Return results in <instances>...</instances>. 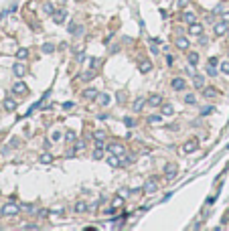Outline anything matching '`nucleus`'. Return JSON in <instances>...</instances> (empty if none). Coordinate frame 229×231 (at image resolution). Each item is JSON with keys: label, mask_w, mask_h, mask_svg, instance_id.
Listing matches in <instances>:
<instances>
[{"label": "nucleus", "mask_w": 229, "mask_h": 231, "mask_svg": "<svg viewBox=\"0 0 229 231\" xmlns=\"http://www.w3.org/2000/svg\"><path fill=\"white\" fill-rule=\"evenodd\" d=\"M160 102H162L160 95H152V97L148 99V104H150V105H160Z\"/></svg>", "instance_id": "aec40b11"}, {"label": "nucleus", "mask_w": 229, "mask_h": 231, "mask_svg": "<svg viewBox=\"0 0 229 231\" xmlns=\"http://www.w3.org/2000/svg\"><path fill=\"white\" fill-rule=\"evenodd\" d=\"M189 4V0H179V8H184Z\"/></svg>", "instance_id": "a19ab883"}, {"label": "nucleus", "mask_w": 229, "mask_h": 231, "mask_svg": "<svg viewBox=\"0 0 229 231\" xmlns=\"http://www.w3.org/2000/svg\"><path fill=\"white\" fill-rule=\"evenodd\" d=\"M148 124H152V126L162 124V116H148Z\"/></svg>", "instance_id": "f8f14e48"}, {"label": "nucleus", "mask_w": 229, "mask_h": 231, "mask_svg": "<svg viewBox=\"0 0 229 231\" xmlns=\"http://www.w3.org/2000/svg\"><path fill=\"white\" fill-rule=\"evenodd\" d=\"M12 71H14V75H16V77H24V73H26V67H24L23 63H14Z\"/></svg>", "instance_id": "423d86ee"}, {"label": "nucleus", "mask_w": 229, "mask_h": 231, "mask_svg": "<svg viewBox=\"0 0 229 231\" xmlns=\"http://www.w3.org/2000/svg\"><path fill=\"white\" fill-rule=\"evenodd\" d=\"M150 69H152V63H150V61H142V63H140V71H142V73H148Z\"/></svg>", "instance_id": "2eb2a0df"}, {"label": "nucleus", "mask_w": 229, "mask_h": 231, "mask_svg": "<svg viewBox=\"0 0 229 231\" xmlns=\"http://www.w3.org/2000/svg\"><path fill=\"white\" fill-rule=\"evenodd\" d=\"M156 189H158V181H156V178H150L148 183L144 185V191H146V193H154Z\"/></svg>", "instance_id": "6e6552de"}, {"label": "nucleus", "mask_w": 229, "mask_h": 231, "mask_svg": "<svg viewBox=\"0 0 229 231\" xmlns=\"http://www.w3.org/2000/svg\"><path fill=\"white\" fill-rule=\"evenodd\" d=\"M65 18H67V12L65 10H55L53 12V20H55V23H63Z\"/></svg>", "instance_id": "1a4fd4ad"}, {"label": "nucleus", "mask_w": 229, "mask_h": 231, "mask_svg": "<svg viewBox=\"0 0 229 231\" xmlns=\"http://www.w3.org/2000/svg\"><path fill=\"white\" fill-rule=\"evenodd\" d=\"M102 156H103V150L100 148V146H97V148H95V152H93V158H97V160H100Z\"/></svg>", "instance_id": "c756f323"}, {"label": "nucleus", "mask_w": 229, "mask_h": 231, "mask_svg": "<svg viewBox=\"0 0 229 231\" xmlns=\"http://www.w3.org/2000/svg\"><path fill=\"white\" fill-rule=\"evenodd\" d=\"M187 87V83H184V79H181V77H176V79H172V89H184Z\"/></svg>", "instance_id": "9d476101"}, {"label": "nucleus", "mask_w": 229, "mask_h": 231, "mask_svg": "<svg viewBox=\"0 0 229 231\" xmlns=\"http://www.w3.org/2000/svg\"><path fill=\"white\" fill-rule=\"evenodd\" d=\"M184 102H187V104H195V102H197L195 93H187V97H184Z\"/></svg>", "instance_id": "b1692460"}, {"label": "nucleus", "mask_w": 229, "mask_h": 231, "mask_svg": "<svg viewBox=\"0 0 229 231\" xmlns=\"http://www.w3.org/2000/svg\"><path fill=\"white\" fill-rule=\"evenodd\" d=\"M146 104V99H144V97H138L136 102H134V110H136V112H140V110H142V105Z\"/></svg>", "instance_id": "6ab92c4d"}, {"label": "nucleus", "mask_w": 229, "mask_h": 231, "mask_svg": "<svg viewBox=\"0 0 229 231\" xmlns=\"http://www.w3.org/2000/svg\"><path fill=\"white\" fill-rule=\"evenodd\" d=\"M221 73H225V75H229V61H225V63H221Z\"/></svg>", "instance_id": "cd10ccee"}, {"label": "nucleus", "mask_w": 229, "mask_h": 231, "mask_svg": "<svg viewBox=\"0 0 229 231\" xmlns=\"http://www.w3.org/2000/svg\"><path fill=\"white\" fill-rule=\"evenodd\" d=\"M53 51H55V47L51 45V43H45V45H43V53H53Z\"/></svg>", "instance_id": "393cba45"}, {"label": "nucleus", "mask_w": 229, "mask_h": 231, "mask_svg": "<svg viewBox=\"0 0 229 231\" xmlns=\"http://www.w3.org/2000/svg\"><path fill=\"white\" fill-rule=\"evenodd\" d=\"M189 35L201 37V35H203V26H201V24H197V23H193L191 26H189Z\"/></svg>", "instance_id": "7ed1b4c3"}, {"label": "nucleus", "mask_w": 229, "mask_h": 231, "mask_svg": "<svg viewBox=\"0 0 229 231\" xmlns=\"http://www.w3.org/2000/svg\"><path fill=\"white\" fill-rule=\"evenodd\" d=\"M179 173V166L174 164V162H168L166 166H164V174H166V178H174Z\"/></svg>", "instance_id": "f257e3e1"}, {"label": "nucleus", "mask_w": 229, "mask_h": 231, "mask_svg": "<svg viewBox=\"0 0 229 231\" xmlns=\"http://www.w3.org/2000/svg\"><path fill=\"white\" fill-rule=\"evenodd\" d=\"M176 47H179V49H189V41H187L184 37H179V39H176Z\"/></svg>", "instance_id": "ddd939ff"}, {"label": "nucleus", "mask_w": 229, "mask_h": 231, "mask_svg": "<svg viewBox=\"0 0 229 231\" xmlns=\"http://www.w3.org/2000/svg\"><path fill=\"white\" fill-rule=\"evenodd\" d=\"M209 65H213V67H215V65H217V59L211 57V59H209Z\"/></svg>", "instance_id": "37998d69"}, {"label": "nucleus", "mask_w": 229, "mask_h": 231, "mask_svg": "<svg viewBox=\"0 0 229 231\" xmlns=\"http://www.w3.org/2000/svg\"><path fill=\"white\" fill-rule=\"evenodd\" d=\"M97 102H100V105H108L110 104V95H108V93H100Z\"/></svg>", "instance_id": "dca6fc26"}, {"label": "nucleus", "mask_w": 229, "mask_h": 231, "mask_svg": "<svg viewBox=\"0 0 229 231\" xmlns=\"http://www.w3.org/2000/svg\"><path fill=\"white\" fill-rule=\"evenodd\" d=\"M189 63H191V65H197V63H199V55H197V53H189Z\"/></svg>", "instance_id": "4be33fe9"}, {"label": "nucleus", "mask_w": 229, "mask_h": 231, "mask_svg": "<svg viewBox=\"0 0 229 231\" xmlns=\"http://www.w3.org/2000/svg\"><path fill=\"white\" fill-rule=\"evenodd\" d=\"M110 152H112V154H116V156H124L126 148H124L122 144H110Z\"/></svg>", "instance_id": "20e7f679"}, {"label": "nucleus", "mask_w": 229, "mask_h": 231, "mask_svg": "<svg viewBox=\"0 0 229 231\" xmlns=\"http://www.w3.org/2000/svg\"><path fill=\"white\" fill-rule=\"evenodd\" d=\"M65 140H67V142H73V140H75V132H71V130L65 132Z\"/></svg>", "instance_id": "bb28decb"}, {"label": "nucleus", "mask_w": 229, "mask_h": 231, "mask_svg": "<svg viewBox=\"0 0 229 231\" xmlns=\"http://www.w3.org/2000/svg\"><path fill=\"white\" fill-rule=\"evenodd\" d=\"M205 97H211V95H215V89H205Z\"/></svg>", "instance_id": "e433bc0d"}, {"label": "nucleus", "mask_w": 229, "mask_h": 231, "mask_svg": "<svg viewBox=\"0 0 229 231\" xmlns=\"http://www.w3.org/2000/svg\"><path fill=\"white\" fill-rule=\"evenodd\" d=\"M203 85H205V79H203L201 75H197L195 77V87H203Z\"/></svg>", "instance_id": "a878e982"}, {"label": "nucleus", "mask_w": 229, "mask_h": 231, "mask_svg": "<svg viewBox=\"0 0 229 231\" xmlns=\"http://www.w3.org/2000/svg\"><path fill=\"white\" fill-rule=\"evenodd\" d=\"M93 77H95V73H93V69H89V71H85V73L81 75V81H91Z\"/></svg>", "instance_id": "f3484780"}, {"label": "nucleus", "mask_w": 229, "mask_h": 231, "mask_svg": "<svg viewBox=\"0 0 229 231\" xmlns=\"http://www.w3.org/2000/svg\"><path fill=\"white\" fill-rule=\"evenodd\" d=\"M41 162H51V154H43V156H41Z\"/></svg>", "instance_id": "c9c22d12"}, {"label": "nucleus", "mask_w": 229, "mask_h": 231, "mask_svg": "<svg viewBox=\"0 0 229 231\" xmlns=\"http://www.w3.org/2000/svg\"><path fill=\"white\" fill-rule=\"evenodd\" d=\"M4 107H6L8 112H12V110H16V102L8 97V99H4Z\"/></svg>", "instance_id": "4468645a"}, {"label": "nucleus", "mask_w": 229, "mask_h": 231, "mask_svg": "<svg viewBox=\"0 0 229 231\" xmlns=\"http://www.w3.org/2000/svg\"><path fill=\"white\" fill-rule=\"evenodd\" d=\"M61 138V132H53V140H59Z\"/></svg>", "instance_id": "c03bdc74"}, {"label": "nucleus", "mask_w": 229, "mask_h": 231, "mask_svg": "<svg viewBox=\"0 0 229 231\" xmlns=\"http://www.w3.org/2000/svg\"><path fill=\"white\" fill-rule=\"evenodd\" d=\"M225 33H227V23H217L215 24V35H225Z\"/></svg>", "instance_id": "9b49d317"}, {"label": "nucleus", "mask_w": 229, "mask_h": 231, "mask_svg": "<svg viewBox=\"0 0 229 231\" xmlns=\"http://www.w3.org/2000/svg\"><path fill=\"white\" fill-rule=\"evenodd\" d=\"M85 203H77V205H75V211H77V213H83V211H85Z\"/></svg>", "instance_id": "473e14b6"}, {"label": "nucleus", "mask_w": 229, "mask_h": 231, "mask_svg": "<svg viewBox=\"0 0 229 231\" xmlns=\"http://www.w3.org/2000/svg\"><path fill=\"white\" fill-rule=\"evenodd\" d=\"M2 18H4V12H0V20H2Z\"/></svg>", "instance_id": "49530a36"}, {"label": "nucleus", "mask_w": 229, "mask_h": 231, "mask_svg": "<svg viewBox=\"0 0 229 231\" xmlns=\"http://www.w3.org/2000/svg\"><path fill=\"white\" fill-rule=\"evenodd\" d=\"M211 110H213V107H211V105H205V107H203V110H201V114H203V116H207V114H209V112H211Z\"/></svg>", "instance_id": "f704fd0d"}, {"label": "nucleus", "mask_w": 229, "mask_h": 231, "mask_svg": "<svg viewBox=\"0 0 229 231\" xmlns=\"http://www.w3.org/2000/svg\"><path fill=\"white\" fill-rule=\"evenodd\" d=\"M124 124H126L128 128H132V126H136V122H134V118H124Z\"/></svg>", "instance_id": "c85d7f7f"}, {"label": "nucleus", "mask_w": 229, "mask_h": 231, "mask_svg": "<svg viewBox=\"0 0 229 231\" xmlns=\"http://www.w3.org/2000/svg\"><path fill=\"white\" fill-rule=\"evenodd\" d=\"M108 162H110V166H118V164H120V160L116 158V154L112 156V158H108Z\"/></svg>", "instance_id": "72a5a7b5"}, {"label": "nucleus", "mask_w": 229, "mask_h": 231, "mask_svg": "<svg viewBox=\"0 0 229 231\" xmlns=\"http://www.w3.org/2000/svg\"><path fill=\"white\" fill-rule=\"evenodd\" d=\"M47 215H49V211H47V209H43V211H39V217H41V219H45Z\"/></svg>", "instance_id": "58836bf2"}, {"label": "nucleus", "mask_w": 229, "mask_h": 231, "mask_svg": "<svg viewBox=\"0 0 229 231\" xmlns=\"http://www.w3.org/2000/svg\"><path fill=\"white\" fill-rule=\"evenodd\" d=\"M225 221H229V211H227V213H225Z\"/></svg>", "instance_id": "a18cd8bd"}, {"label": "nucleus", "mask_w": 229, "mask_h": 231, "mask_svg": "<svg viewBox=\"0 0 229 231\" xmlns=\"http://www.w3.org/2000/svg\"><path fill=\"white\" fill-rule=\"evenodd\" d=\"M162 112H164V116H172V114H174L172 105H164V110H162Z\"/></svg>", "instance_id": "2f4dec72"}, {"label": "nucleus", "mask_w": 229, "mask_h": 231, "mask_svg": "<svg viewBox=\"0 0 229 231\" xmlns=\"http://www.w3.org/2000/svg\"><path fill=\"white\" fill-rule=\"evenodd\" d=\"M207 73H209V75H215V67H213V65H207Z\"/></svg>", "instance_id": "4c0bfd02"}, {"label": "nucleus", "mask_w": 229, "mask_h": 231, "mask_svg": "<svg viewBox=\"0 0 229 231\" xmlns=\"http://www.w3.org/2000/svg\"><path fill=\"white\" fill-rule=\"evenodd\" d=\"M12 91H14V93H18V95H24V93L29 91V87L24 85L23 81H18V83H14V87H12Z\"/></svg>", "instance_id": "39448f33"}, {"label": "nucleus", "mask_w": 229, "mask_h": 231, "mask_svg": "<svg viewBox=\"0 0 229 231\" xmlns=\"http://www.w3.org/2000/svg\"><path fill=\"white\" fill-rule=\"evenodd\" d=\"M29 57V51H26V49H18V51H16V59H26Z\"/></svg>", "instance_id": "412c9836"}, {"label": "nucleus", "mask_w": 229, "mask_h": 231, "mask_svg": "<svg viewBox=\"0 0 229 231\" xmlns=\"http://www.w3.org/2000/svg\"><path fill=\"white\" fill-rule=\"evenodd\" d=\"M197 146H199V142L197 140H189V142H184V146H183V152H193V150H197Z\"/></svg>", "instance_id": "0eeeda50"}, {"label": "nucleus", "mask_w": 229, "mask_h": 231, "mask_svg": "<svg viewBox=\"0 0 229 231\" xmlns=\"http://www.w3.org/2000/svg\"><path fill=\"white\" fill-rule=\"evenodd\" d=\"M43 8H45V12H47V14H53V12H55V8H53V4H51V2H49V4H45Z\"/></svg>", "instance_id": "7c9ffc66"}, {"label": "nucleus", "mask_w": 229, "mask_h": 231, "mask_svg": "<svg viewBox=\"0 0 229 231\" xmlns=\"http://www.w3.org/2000/svg\"><path fill=\"white\" fill-rule=\"evenodd\" d=\"M97 65H100V61H97V59H91V69H95Z\"/></svg>", "instance_id": "79ce46f5"}, {"label": "nucleus", "mask_w": 229, "mask_h": 231, "mask_svg": "<svg viewBox=\"0 0 229 231\" xmlns=\"http://www.w3.org/2000/svg\"><path fill=\"white\" fill-rule=\"evenodd\" d=\"M83 95H85V97H89V99H91V97H95V95H97V93H95V89H93V87H87V89H85V91H83Z\"/></svg>", "instance_id": "5701e85b"}, {"label": "nucleus", "mask_w": 229, "mask_h": 231, "mask_svg": "<svg viewBox=\"0 0 229 231\" xmlns=\"http://www.w3.org/2000/svg\"><path fill=\"white\" fill-rule=\"evenodd\" d=\"M16 213H18V205H14V203H8L2 207V215H16Z\"/></svg>", "instance_id": "f03ea898"}, {"label": "nucleus", "mask_w": 229, "mask_h": 231, "mask_svg": "<svg viewBox=\"0 0 229 231\" xmlns=\"http://www.w3.org/2000/svg\"><path fill=\"white\" fill-rule=\"evenodd\" d=\"M120 205H122V199H120V197H116V199H114V207H120Z\"/></svg>", "instance_id": "ea45409f"}, {"label": "nucleus", "mask_w": 229, "mask_h": 231, "mask_svg": "<svg viewBox=\"0 0 229 231\" xmlns=\"http://www.w3.org/2000/svg\"><path fill=\"white\" fill-rule=\"evenodd\" d=\"M183 20H184V23H189V24H193V23H195V14H193V12H184V14H183Z\"/></svg>", "instance_id": "a211bd4d"}]
</instances>
